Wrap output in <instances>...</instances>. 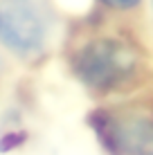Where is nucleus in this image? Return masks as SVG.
<instances>
[{"label": "nucleus", "instance_id": "obj_1", "mask_svg": "<svg viewBox=\"0 0 153 155\" xmlns=\"http://www.w3.org/2000/svg\"><path fill=\"white\" fill-rule=\"evenodd\" d=\"M135 52L113 38L92 41L79 52L77 72L95 88H113L135 70Z\"/></svg>", "mask_w": 153, "mask_h": 155}, {"label": "nucleus", "instance_id": "obj_2", "mask_svg": "<svg viewBox=\"0 0 153 155\" xmlns=\"http://www.w3.org/2000/svg\"><path fill=\"white\" fill-rule=\"evenodd\" d=\"M45 25L38 9L27 0L0 2V43L16 54H34L43 47Z\"/></svg>", "mask_w": 153, "mask_h": 155}, {"label": "nucleus", "instance_id": "obj_3", "mask_svg": "<svg viewBox=\"0 0 153 155\" xmlns=\"http://www.w3.org/2000/svg\"><path fill=\"white\" fill-rule=\"evenodd\" d=\"M104 2L110 5V7H117V9H131V7H135L140 0H104Z\"/></svg>", "mask_w": 153, "mask_h": 155}, {"label": "nucleus", "instance_id": "obj_4", "mask_svg": "<svg viewBox=\"0 0 153 155\" xmlns=\"http://www.w3.org/2000/svg\"><path fill=\"white\" fill-rule=\"evenodd\" d=\"M0 68H2V58H0Z\"/></svg>", "mask_w": 153, "mask_h": 155}]
</instances>
